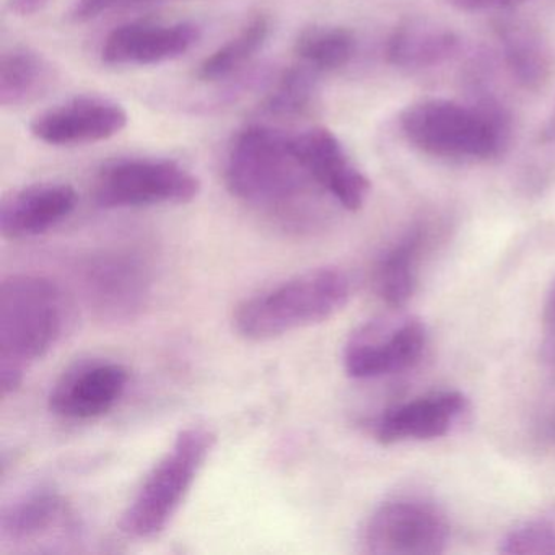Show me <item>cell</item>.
<instances>
[{"label":"cell","instance_id":"1","mask_svg":"<svg viewBox=\"0 0 555 555\" xmlns=\"http://www.w3.org/2000/svg\"><path fill=\"white\" fill-rule=\"evenodd\" d=\"M230 193L279 219L300 220V206L320 190L295 154L292 135L268 126L243 129L225 162Z\"/></svg>","mask_w":555,"mask_h":555},{"label":"cell","instance_id":"2","mask_svg":"<svg viewBox=\"0 0 555 555\" xmlns=\"http://www.w3.org/2000/svg\"><path fill=\"white\" fill-rule=\"evenodd\" d=\"M69 320L63 288L37 274H15L0 285V388L14 392L28 365L54 349Z\"/></svg>","mask_w":555,"mask_h":555},{"label":"cell","instance_id":"3","mask_svg":"<svg viewBox=\"0 0 555 555\" xmlns=\"http://www.w3.org/2000/svg\"><path fill=\"white\" fill-rule=\"evenodd\" d=\"M399 129L422 154L453 162L493 160L512 134L508 115L493 100H421L401 113Z\"/></svg>","mask_w":555,"mask_h":555},{"label":"cell","instance_id":"4","mask_svg":"<svg viewBox=\"0 0 555 555\" xmlns=\"http://www.w3.org/2000/svg\"><path fill=\"white\" fill-rule=\"evenodd\" d=\"M352 295L349 275L320 268L295 275L236 307L233 326L243 339L266 343L317 326L344 310Z\"/></svg>","mask_w":555,"mask_h":555},{"label":"cell","instance_id":"5","mask_svg":"<svg viewBox=\"0 0 555 555\" xmlns=\"http://www.w3.org/2000/svg\"><path fill=\"white\" fill-rule=\"evenodd\" d=\"M214 443L216 435L203 425H191L181 430L170 450L139 487L119 519V529L134 539L160 534L183 505Z\"/></svg>","mask_w":555,"mask_h":555},{"label":"cell","instance_id":"6","mask_svg":"<svg viewBox=\"0 0 555 555\" xmlns=\"http://www.w3.org/2000/svg\"><path fill=\"white\" fill-rule=\"evenodd\" d=\"M199 191L196 175L178 162L126 158L102 168L93 197L103 209H138L191 203Z\"/></svg>","mask_w":555,"mask_h":555},{"label":"cell","instance_id":"7","mask_svg":"<svg viewBox=\"0 0 555 555\" xmlns=\"http://www.w3.org/2000/svg\"><path fill=\"white\" fill-rule=\"evenodd\" d=\"M450 522L434 503L399 496L382 503L363 529V547L376 555H437L447 551Z\"/></svg>","mask_w":555,"mask_h":555},{"label":"cell","instance_id":"8","mask_svg":"<svg viewBox=\"0 0 555 555\" xmlns=\"http://www.w3.org/2000/svg\"><path fill=\"white\" fill-rule=\"evenodd\" d=\"M87 304L105 320H131L152 294L149 261L132 249H103L80 269Z\"/></svg>","mask_w":555,"mask_h":555},{"label":"cell","instance_id":"9","mask_svg":"<svg viewBox=\"0 0 555 555\" xmlns=\"http://www.w3.org/2000/svg\"><path fill=\"white\" fill-rule=\"evenodd\" d=\"M427 340V327L418 318L373 321L347 340L344 369L356 379L396 375L421 360Z\"/></svg>","mask_w":555,"mask_h":555},{"label":"cell","instance_id":"10","mask_svg":"<svg viewBox=\"0 0 555 555\" xmlns=\"http://www.w3.org/2000/svg\"><path fill=\"white\" fill-rule=\"evenodd\" d=\"M295 154L323 193L343 209L357 212L369 199V178L347 154L339 139L326 128H313L292 135Z\"/></svg>","mask_w":555,"mask_h":555},{"label":"cell","instance_id":"11","mask_svg":"<svg viewBox=\"0 0 555 555\" xmlns=\"http://www.w3.org/2000/svg\"><path fill=\"white\" fill-rule=\"evenodd\" d=\"M129 372L109 360L70 366L51 389L50 409L67 421L86 422L108 414L128 388Z\"/></svg>","mask_w":555,"mask_h":555},{"label":"cell","instance_id":"12","mask_svg":"<svg viewBox=\"0 0 555 555\" xmlns=\"http://www.w3.org/2000/svg\"><path fill=\"white\" fill-rule=\"evenodd\" d=\"M128 121V113L118 103L80 96L37 116L30 131L43 144L76 147L115 138Z\"/></svg>","mask_w":555,"mask_h":555},{"label":"cell","instance_id":"13","mask_svg":"<svg viewBox=\"0 0 555 555\" xmlns=\"http://www.w3.org/2000/svg\"><path fill=\"white\" fill-rule=\"evenodd\" d=\"M467 411V398L454 389L418 396L383 412L373 435L382 444L427 441L444 437Z\"/></svg>","mask_w":555,"mask_h":555},{"label":"cell","instance_id":"14","mask_svg":"<svg viewBox=\"0 0 555 555\" xmlns=\"http://www.w3.org/2000/svg\"><path fill=\"white\" fill-rule=\"evenodd\" d=\"M199 38L190 22L122 25L106 37L102 60L109 66H154L184 56Z\"/></svg>","mask_w":555,"mask_h":555},{"label":"cell","instance_id":"15","mask_svg":"<svg viewBox=\"0 0 555 555\" xmlns=\"http://www.w3.org/2000/svg\"><path fill=\"white\" fill-rule=\"evenodd\" d=\"M79 196L69 184H31L0 207V233L5 240L35 238L60 225L76 210Z\"/></svg>","mask_w":555,"mask_h":555},{"label":"cell","instance_id":"16","mask_svg":"<svg viewBox=\"0 0 555 555\" xmlns=\"http://www.w3.org/2000/svg\"><path fill=\"white\" fill-rule=\"evenodd\" d=\"M495 31L509 76L522 89H542L551 79L554 54L541 31L521 21L499 22Z\"/></svg>","mask_w":555,"mask_h":555},{"label":"cell","instance_id":"17","mask_svg":"<svg viewBox=\"0 0 555 555\" xmlns=\"http://www.w3.org/2000/svg\"><path fill=\"white\" fill-rule=\"evenodd\" d=\"M460 50V37L430 21L404 22L386 44V60L398 69L422 70L450 61Z\"/></svg>","mask_w":555,"mask_h":555},{"label":"cell","instance_id":"18","mask_svg":"<svg viewBox=\"0 0 555 555\" xmlns=\"http://www.w3.org/2000/svg\"><path fill=\"white\" fill-rule=\"evenodd\" d=\"M427 240V229L414 227L379 259L375 271V288L388 307H404L414 297Z\"/></svg>","mask_w":555,"mask_h":555},{"label":"cell","instance_id":"19","mask_svg":"<svg viewBox=\"0 0 555 555\" xmlns=\"http://www.w3.org/2000/svg\"><path fill=\"white\" fill-rule=\"evenodd\" d=\"M54 69L47 57L30 48H12L0 61V105L18 108L47 95Z\"/></svg>","mask_w":555,"mask_h":555},{"label":"cell","instance_id":"20","mask_svg":"<svg viewBox=\"0 0 555 555\" xmlns=\"http://www.w3.org/2000/svg\"><path fill=\"white\" fill-rule=\"evenodd\" d=\"M66 512L63 495L51 487L28 490L2 509L0 538L25 542L47 534Z\"/></svg>","mask_w":555,"mask_h":555},{"label":"cell","instance_id":"21","mask_svg":"<svg viewBox=\"0 0 555 555\" xmlns=\"http://www.w3.org/2000/svg\"><path fill=\"white\" fill-rule=\"evenodd\" d=\"M357 50L356 35L344 27H311L295 41L300 64L317 74L343 69Z\"/></svg>","mask_w":555,"mask_h":555},{"label":"cell","instance_id":"22","mask_svg":"<svg viewBox=\"0 0 555 555\" xmlns=\"http://www.w3.org/2000/svg\"><path fill=\"white\" fill-rule=\"evenodd\" d=\"M269 31H271V22L266 15L253 18L236 37L227 41L203 61L197 70V77L203 82H217L232 76L261 50L269 38Z\"/></svg>","mask_w":555,"mask_h":555},{"label":"cell","instance_id":"23","mask_svg":"<svg viewBox=\"0 0 555 555\" xmlns=\"http://www.w3.org/2000/svg\"><path fill=\"white\" fill-rule=\"evenodd\" d=\"M502 554L555 555V513L532 516L513 526L499 542Z\"/></svg>","mask_w":555,"mask_h":555},{"label":"cell","instance_id":"24","mask_svg":"<svg viewBox=\"0 0 555 555\" xmlns=\"http://www.w3.org/2000/svg\"><path fill=\"white\" fill-rule=\"evenodd\" d=\"M317 76L314 70L304 64L292 67L268 96L266 109L275 116H298L307 112L313 100Z\"/></svg>","mask_w":555,"mask_h":555},{"label":"cell","instance_id":"25","mask_svg":"<svg viewBox=\"0 0 555 555\" xmlns=\"http://www.w3.org/2000/svg\"><path fill=\"white\" fill-rule=\"evenodd\" d=\"M164 0H77L70 17L76 22H89L121 9L141 8V5L157 4Z\"/></svg>","mask_w":555,"mask_h":555},{"label":"cell","instance_id":"26","mask_svg":"<svg viewBox=\"0 0 555 555\" xmlns=\"http://www.w3.org/2000/svg\"><path fill=\"white\" fill-rule=\"evenodd\" d=\"M448 8L467 14H480V12H506L521 8L531 0H443Z\"/></svg>","mask_w":555,"mask_h":555},{"label":"cell","instance_id":"27","mask_svg":"<svg viewBox=\"0 0 555 555\" xmlns=\"http://www.w3.org/2000/svg\"><path fill=\"white\" fill-rule=\"evenodd\" d=\"M542 356L555 363V282L545 298L542 313Z\"/></svg>","mask_w":555,"mask_h":555},{"label":"cell","instance_id":"28","mask_svg":"<svg viewBox=\"0 0 555 555\" xmlns=\"http://www.w3.org/2000/svg\"><path fill=\"white\" fill-rule=\"evenodd\" d=\"M535 431H538L539 440L555 447V392L551 398L545 399L541 411L538 412Z\"/></svg>","mask_w":555,"mask_h":555},{"label":"cell","instance_id":"29","mask_svg":"<svg viewBox=\"0 0 555 555\" xmlns=\"http://www.w3.org/2000/svg\"><path fill=\"white\" fill-rule=\"evenodd\" d=\"M48 4V0H9V8L14 14L21 15V17H27V15L37 14L44 5Z\"/></svg>","mask_w":555,"mask_h":555},{"label":"cell","instance_id":"30","mask_svg":"<svg viewBox=\"0 0 555 555\" xmlns=\"http://www.w3.org/2000/svg\"><path fill=\"white\" fill-rule=\"evenodd\" d=\"M542 139H544V142H547V144L555 145V106L554 109H552L551 116H548L547 122H545Z\"/></svg>","mask_w":555,"mask_h":555}]
</instances>
